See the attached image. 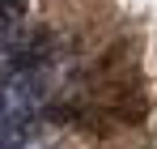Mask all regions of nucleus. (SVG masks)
Here are the masks:
<instances>
[{
    "instance_id": "f257e3e1",
    "label": "nucleus",
    "mask_w": 157,
    "mask_h": 149,
    "mask_svg": "<svg viewBox=\"0 0 157 149\" xmlns=\"http://www.w3.org/2000/svg\"><path fill=\"white\" fill-rule=\"evenodd\" d=\"M51 98V64L30 73H4L0 77V128L38 115V107Z\"/></svg>"
},
{
    "instance_id": "f03ea898",
    "label": "nucleus",
    "mask_w": 157,
    "mask_h": 149,
    "mask_svg": "<svg viewBox=\"0 0 157 149\" xmlns=\"http://www.w3.org/2000/svg\"><path fill=\"white\" fill-rule=\"evenodd\" d=\"M21 43H26V38H21V30H17V22L0 13V64H4V60H9V55H13L17 47H21Z\"/></svg>"
}]
</instances>
